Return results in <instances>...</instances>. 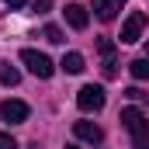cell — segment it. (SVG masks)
<instances>
[{"mask_svg":"<svg viewBox=\"0 0 149 149\" xmlns=\"http://www.w3.org/2000/svg\"><path fill=\"white\" fill-rule=\"evenodd\" d=\"M121 125L132 135V149H149V118L139 108H125L121 111Z\"/></svg>","mask_w":149,"mask_h":149,"instance_id":"6da1fadb","label":"cell"},{"mask_svg":"<svg viewBox=\"0 0 149 149\" xmlns=\"http://www.w3.org/2000/svg\"><path fill=\"white\" fill-rule=\"evenodd\" d=\"M21 63H24V66H28V73H35L38 80H49V76L56 73L52 59H49L45 52H38V49H21Z\"/></svg>","mask_w":149,"mask_h":149,"instance_id":"7a4b0ae2","label":"cell"},{"mask_svg":"<svg viewBox=\"0 0 149 149\" xmlns=\"http://www.w3.org/2000/svg\"><path fill=\"white\" fill-rule=\"evenodd\" d=\"M104 101H108V94H104V87H97V83H87V87H80V94H76L80 111H101Z\"/></svg>","mask_w":149,"mask_h":149,"instance_id":"3957f363","label":"cell"},{"mask_svg":"<svg viewBox=\"0 0 149 149\" xmlns=\"http://www.w3.org/2000/svg\"><path fill=\"white\" fill-rule=\"evenodd\" d=\"M142 28H146V14L142 10H132L121 24V45H135L142 38Z\"/></svg>","mask_w":149,"mask_h":149,"instance_id":"277c9868","label":"cell"},{"mask_svg":"<svg viewBox=\"0 0 149 149\" xmlns=\"http://www.w3.org/2000/svg\"><path fill=\"white\" fill-rule=\"evenodd\" d=\"M0 118L7 125H21V121H28V104L24 101H3L0 104Z\"/></svg>","mask_w":149,"mask_h":149,"instance_id":"5b68a950","label":"cell"},{"mask_svg":"<svg viewBox=\"0 0 149 149\" xmlns=\"http://www.w3.org/2000/svg\"><path fill=\"white\" fill-rule=\"evenodd\" d=\"M97 52L104 56V76L118 73V59H114V42L111 38H97Z\"/></svg>","mask_w":149,"mask_h":149,"instance_id":"8992f818","label":"cell"},{"mask_svg":"<svg viewBox=\"0 0 149 149\" xmlns=\"http://www.w3.org/2000/svg\"><path fill=\"white\" fill-rule=\"evenodd\" d=\"M66 21H70V28L83 31V28L90 24V14H87V7H83V3H66Z\"/></svg>","mask_w":149,"mask_h":149,"instance_id":"52a82bcc","label":"cell"},{"mask_svg":"<svg viewBox=\"0 0 149 149\" xmlns=\"http://www.w3.org/2000/svg\"><path fill=\"white\" fill-rule=\"evenodd\" d=\"M90 7H94V14L101 21H114L118 10H121V0H90Z\"/></svg>","mask_w":149,"mask_h":149,"instance_id":"ba28073f","label":"cell"},{"mask_svg":"<svg viewBox=\"0 0 149 149\" xmlns=\"http://www.w3.org/2000/svg\"><path fill=\"white\" fill-rule=\"evenodd\" d=\"M73 132L83 139V142H101L104 139V132H101V125H94V121H76Z\"/></svg>","mask_w":149,"mask_h":149,"instance_id":"9c48e42d","label":"cell"},{"mask_svg":"<svg viewBox=\"0 0 149 149\" xmlns=\"http://www.w3.org/2000/svg\"><path fill=\"white\" fill-rule=\"evenodd\" d=\"M59 66H63L70 76H76V73H83V56H80V52H66Z\"/></svg>","mask_w":149,"mask_h":149,"instance_id":"30bf717a","label":"cell"},{"mask_svg":"<svg viewBox=\"0 0 149 149\" xmlns=\"http://www.w3.org/2000/svg\"><path fill=\"white\" fill-rule=\"evenodd\" d=\"M17 80H21V70H17V66L0 63V83H3V87H17Z\"/></svg>","mask_w":149,"mask_h":149,"instance_id":"8fae6325","label":"cell"},{"mask_svg":"<svg viewBox=\"0 0 149 149\" xmlns=\"http://www.w3.org/2000/svg\"><path fill=\"white\" fill-rule=\"evenodd\" d=\"M128 70H132V76H135V80H142V83H146V80H149V59L142 56V59L128 63Z\"/></svg>","mask_w":149,"mask_h":149,"instance_id":"7c38bea8","label":"cell"},{"mask_svg":"<svg viewBox=\"0 0 149 149\" xmlns=\"http://www.w3.org/2000/svg\"><path fill=\"white\" fill-rule=\"evenodd\" d=\"M42 38H45V42H52V45H63V42H66V38H63V28H59V24H45Z\"/></svg>","mask_w":149,"mask_h":149,"instance_id":"4fadbf2b","label":"cell"},{"mask_svg":"<svg viewBox=\"0 0 149 149\" xmlns=\"http://www.w3.org/2000/svg\"><path fill=\"white\" fill-rule=\"evenodd\" d=\"M128 97H132V101H142V104H149V94H146V90H139V87H132V90H128Z\"/></svg>","mask_w":149,"mask_h":149,"instance_id":"5bb4252c","label":"cell"},{"mask_svg":"<svg viewBox=\"0 0 149 149\" xmlns=\"http://www.w3.org/2000/svg\"><path fill=\"white\" fill-rule=\"evenodd\" d=\"M0 149H17V142H14V135L0 132Z\"/></svg>","mask_w":149,"mask_h":149,"instance_id":"9a60e30c","label":"cell"},{"mask_svg":"<svg viewBox=\"0 0 149 149\" xmlns=\"http://www.w3.org/2000/svg\"><path fill=\"white\" fill-rule=\"evenodd\" d=\"M31 7H35L38 14H45V10H49V7H52V0H35V3H31Z\"/></svg>","mask_w":149,"mask_h":149,"instance_id":"2e32d148","label":"cell"},{"mask_svg":"<svg viewBox=\"0 0 149 149\" xmlns=\"http://www.w3.org/2000/svg\"><path fill=\"white\" fill-rule=\"evenodd\" d=\"M3 3H7V7H24L28 0H3Z\"/></svg>","mask_w":149,"mask_h":149,"instance_id":"e0dca14e","label":"cell"},{"mask_svg":"<svg viewBox=\"0 0 149 149\" xmlns=\"http://www.w3.org/2000/svg\"><path fill=\"white\" fill-rule=\"evenodd\" d=\"M146 59H149V45H146Z\"/></svg>","mask_w":149,"mask_h":149,"instance_id":"ac0fdd59","label":"cell"},{"mask_svg":"<svg viewBox=\"0 0 149 149\" xmlns=\"http://www.w3.org/2000/svg\"><path fill=\"white\" fill-rule=\"evenodd\" d=\"M66 149H76V146H66Z\"/></svg>","mask_w":149,"mask_h":149,"instance_id":"d6986e66","label":"cell"}]
</instances>
